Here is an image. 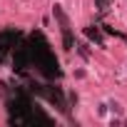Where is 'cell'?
<instances>
[{
	"instance_id": "7a4b0ae2",
	"label": "cell",
	"mask_w": 127,
	"mask_h": 127,
	"mask_svg": "<svg viewBox=\"0 0 127 127\" xmlns=\"http://www.w3.org/2000/svg\"><path fill=\"white\" fill-rule=\"evenodd\" d=\"M10 112H13V120L15 122H50V117L42 115V112H37L28 97H18L13 102Z\"/></svg>"
},
{
	"instance_id": "6da1fadb",
	"label": "cell",
	"mask_w": 127,
	"mask_h": 127,
	"mask_svg": "<svg viewBox=\"0 0 127 127\" xmlns=\"http://www.w3.org/2000/svg\"><path fill=\"white\" fill-rule=\"evenodd\" d=\"M35 65L42 75H47V77H55L60 70H57V60H55V55H52V50L47 47V42L37 35V37H32L30 40V45H23L20 47V52H18V65H20V70H23V65Z\"/></svg>"
}]
</instances>
